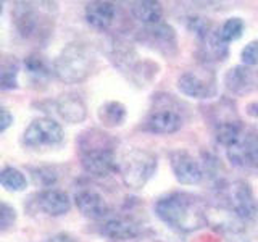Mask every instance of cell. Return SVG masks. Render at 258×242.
Returning a JSON list of instances; mask_svg holds the SVG:
<instances>
[{"label": "cell", "instance_id": "obj_1", "mask_svg": "<svg viewBox=\"0 0 258 242\" xmlns=\"http://www.w3.org/2000/svg\"><path fill=\"white\" fill-rule=\"evenodd\" d=\"M155 213L163 223L181 231H194L205 221L194 199L185 194H173L157 200Z\"/></svg>", "mask_w": 258, "mask_h": 242}, {"label": "cell", "instance_id": "obj_2", "mask_svg": "<svg viewBox=\"0 0 258 242\" xmlns=\"http://www.w3.org/2000/svg\"><path fill=\"white\" fill-rule=\"evenodd\" d=\"M94 62V53L86 44L71 42L55 58L53 73L64 84H78L89 78Z\"/></svg>", "mask_w": 258, "mask_h": 242}, {"label": "cell", "instance_id": "obj_3", "mask_svg": "<svg viewBox=\"0 0 258 242\" xmlns=\"http://www.w3.org/2000/svg\"><path fill=\"white\" fill-rule=\"evenodd\" d=\"M157 157L144 149L127 150L118 163V171L129 189H142L157 171Z\"/></svg>", "mask_w": 258, "mask_h": 242}, {"label": "cell", "instance_id": "obj_4", "mask_svg": "<svg viewBox=\"0 0 258 242\" xmlns=\"http://www.w3.org/2000/svg\"><path fill=\"white\" fill-rule=\"evenodd\" d=\"M64 139L60 123L52 118H37L26 128L23 141L28 147H55Z\"/></svg>", "mask_w": 258, "mask_h": 242}, {"label": "cell", "instance_id": "obj_5", "mask_svg": "<svg viewBox=\"0 0 258 242\" xmlns=\"http://www.w3.org/2000/svg\"><path fill=\"white\" fill-rule=\"evenodd\" d=\"M83 168L86 173L94 177H107L118 169V161L115 153L105 145H94V147L83 149Z\"/></svg>", "mask_w": 258, "mask_h": 242}, {"label": "cell", "instance_id": "obj_6", "mask_svg": "<svg viewBox=\"0 0 258 242\" xmlns=\"http://www.w3.org/2000/svg\"><path fill=\"white\" fill-rule=\"evenodd\" d=\"M231 210L239 220H255L258 215V200L245 181H236L231 188Z\"/></svg>", "mask_w": 258, "mask_h": 242}, {"label": "cell", "instance_id": "obj_7", "mask_svg": "<svg viewBox=\"0 0 258 242\" xmlns=\"http://www.w3.org/2000/svg\"><path fill=\"white\" fill-rule=\"evenodd\" d=\"M169 163H171L174 177L181 184L192 186L200 183L202 177H204L200 163L185 150H174L169 155Z\"/></svg>", "mask_w": 258, "mask_h": 242}, {"label": "cell", "instance_id": "obj_8", "mask_svg": "<svg viewBox=\"0 0 258 242\" xmlns=\"http://www.w3.org/2000/svg\"><path fill=\"white\" fill-rule=\"evenodd\" d=\"M177 89L190 99L204 100L215 94L216 86L215 79H208L197 71H185L177 79Z\"/></svg>", "mask_w": 258, "mask_h": 242}, {"label": "cell", "instance_id": "obj_9", "mask_svg": "<svg viewBox=\"0 0 258 242\" xmlns=\"http://www.w3.org/2000/svg\"><path fill=\"white\" fill-rule=\"evenodd\" d=\"M76 207L81 215L91 220H102L108 215V205L99 192L91 189H83L75 197Z\"/></svg>", "mask_w": 258, "mask_h": 242}, {"label": "cell", "instance_id": "obj_10", "mask_svg": "<svg viewBox=\"0 0 258 242\" xmlns=\"http://www.w3.org/2000/svg\"><path fill=\"white\" fill-rule=\"evenodd\" d=\"M56 113L70 125L83 123L87 116V107L84 100L76 94H63L55 102Z\"/></svg>", "mask_w": 258, "mask_h": 242}, {"label": "cell", "instance_id": "obj_11", "mask_svg": "<svg viewBox=\"0 0 258 242\" xmlns=\"http://www.w3.org/2000/svg\"><path fill=\"white\" fill-rule=\"evenodd\" d=\"M182 118L171 108H160L150 113L147 118V129L153 134H174L181 129Z\"/></svg>", "mask_w": 258, "mask_h": 242}, {"label": "cell", "instance_id": "obj_12", "mask_svg": "<svg viewBox=\"0 0 258 242\" xmlns=\"http://www.w3.org/2000/svg\"><path fill=\"white\" fill-rule=\"evenodd\" d=\"M31 2H16L13 8L15 26L23 37H31L37 34L39 28V15Z\"/></svg>", "mask_w": 258, "mask_h": 242}, {"label": "cell", "instance_id": "obj_13", "mask_svg": "<svg viewBox=\"0 0 258 242\" xmlns=\"http://www.w3.org/2000/svg\"><path fill=\"white\" fill-rule=\"evenodd\" d=\"M86 20L94 29L107 31L116 16V8L111 2H91L86 5Z\"/></svg>", "mask_w": 258, "mask_h": 242}, {"label": "cell", "instance_id": "obj_14", "mask_svg": "<svg viewBox=\"0 0 258 242\" xmlns=\"http://www.w3.org/2000/svg\"><path fill=\"white\" fill-rule=\"evenodd\" d=\"M37 205L44 213L50 216H61L70 212L71 200L67 192L58 189H47L39 194Z\"/></svg>", "mask_w": 258, "mask_h": 242}, {"label": "cell", "instance_id": "obj_15", "mask_svg": "<svg viewBox=\"0 0 258 242\" xmlns=\"http://www.w3.org/2000/svg\"><path fill=\"white\" fill-rule=\"evenodd\" d=\"M100 232L115 240H127L139 236L141 229L139 224L133 220H127V218H111V220L102 224Z\"/></svg>", "mask_w": 258, "mask_h": 242}, {"label": "cell", "instance_id": "obj_16", "mask_svg": "<svg viewBox=\"0 0 258 242\" xmlns=\"http://www.w3.org/2000/svg\"><path fill=\"white\" fill-rule=\"evenodd\" d=\"M133 16L145 26H155L163 18V7L155 0H141L131 5Z\"/></svg>", "mask_w": 258, "mask_h": 242}, {"label": "cell", "instance_id": "obj_17", "mask_svg": "<svg viewBox=\"0 0 258 242\" xmlns=\"http://www.w3.org/2000/svg\"><path fill=\"white\" fill-rule=\"evenodd\" d=\"M126 115H127L126 107L121 102H116V100L105 102L99 108V119H100V123L107 128L121 126L124 123Z\"/></svg>", "mask_w": 258, "mask_h": 242}, {"label": "cell", "instance_id": "obj_18", "mask_svg": "<svg viewBox=\"0 0 258 242\" xmlns=\"http://www.w3.org/2000/svg\"><path fill=\"white\" fill-rule=\"evenodd\" d=\"M224 83L232 94H244L252 84V76L245 67H234L226 73Z\"/></svg>", "mask_w": 258, "mask_h": 242}, {"label": "cell", "instance_id": "obj_19", "mask_svg": "<svg viewBox=\"0 0 258 242\" xmlns=\"http://www.w3.org/2000/svg\"><path fill=\"white\" fill-rule=\"evenodd\" d=\"M18 75L20 65L15 60V56L0 60V89L2 91H12L18 87Z\"/></svg>", "mask_w": 258, "mask_h": 242}, {"label": "cell", "instance_id": "obj_20", "mask_svg": "<svg viewBox=\"0 0 258 242\" xmlns=\"http://www.w3.org/2000/svg\"><path fill=\"white\" fill-rule=\"evenodd\" d=\"M216 141L224 147H234L242 142V126L236 121H224L216 128Z\"/></svg>", "mask_w": 258, "mask_h": 242}, {"label": "cell", "instance_id": "obj_21", "mask_svg": "<svg viewBox=\"0 0 258 242\" xmlns=\"http://www.w3.org/2000/svg\"><path fill=\"white\" fill-rule=\"evenodd\" d=\"M0 186L10 192H21L28 188V179L18 168L5 166L0 169Z\"/></svg>", "mask_w": 258, "mask_h": 242}, {"label": "cell", "instance_id": "obj_22", "mask_svg": "<svg viewBox=\"0 0 258 242\" xmlns=\"http://www.w3.org/2000/svg\"><path fill=\"white\" fill-rule=\"evenodd\" d=\"M24 68H26L31 79L36 81V83L47 81L52 75V70L48 68L47 62L40 55H29L28 58L24 60Z\"/></svg>", "mask_w": 258, "mask_h": 242}, {"label": "cell", "instance_id": "obj_23", "mask_svg": "<svg viewBox=\"0 0 258 242\" xmlns=\"http://www.w3.org/2000/svg\"><path fill=\"white\" fill-rule=\"evenodd\" d=\"M244 29H245L244 20L239 18V16H232V18H228L223 23L218 36H220V39L224 44H229L234 42V40H239L242 34H244Z\"/></svg>", "mask_w": 258, "mask_h": 242}, {"label": "cell", "instance_id": "obj_24", "mask_svg": "<svg viewBox=\"0 0 258 242\" xmlns=\"http://www.w3.org/2000/svg\"><path fill=\"white\" fill-rule=\"evenodd\" d=\"M240 58L245 67H255V65H258V40H250V42L242 48Z\"/></svg>", "mask_w": 258, "mask_h": 242}, {"label": "cell", "instance_id": "obj_25", "mask_svg": "<svg viewBox=\"0 0 258 242\" xmlns=\"http://www.w3.org/2000/svg\"><path fill=\"white\" fill-rule=\"evenodd\" d=\"M16 221V210L0 200V231L8 229Z\"/></svg>", "mask_w": 258, "mask_h": 242}, {"label": "cell", "instance_id": "obj_26", "mask_svg": "<svg viewBox=\"0 0 258 242\" xmlns=\"http://www.w3.org/2000/svg\"><path fill=\"white\" fill-rule=\"evenodd\" d=\"M32 177H34L36 184H42V186H50L56 181V173L53 168L42 166V168H36L32 169Z\"/></svg>", "mask_w": 258, "mask_h": 242}, {"label": "cell", "instance_id": "obj_27", "mask_svg": "<svg viewBox=\"0 0 258 242\" xmlns=\"http://www.w3.org/2000/svg\"><path fill=\"white\" fill-rule=\"evenodd\" d=\"M247 147V153H248V161L253 165H258V133L248 139V142H245Z\"/></svg>", "mask_w": 258, "mask_h": 242}, {"label": "cell", "instance_id": "obj_28", "mask_svg": "<svg viewBox=\"0 0 258 242\" xmlns=\"http://www.w3.org/2000/svg\"><path fill=\"white\" fill-rule=\"evenodd\" d=\"M13 123V115L5 107H0V134L5 133Z\"/></svg>", "mask_w": 258, "mask_h": 242}, {"label": "cell", "instance_id": "obj_29", "mask_svg": "<svg viewBox=\"0 0 258 242\" xmlns=\"http://www.w3.org/2000/svg\"><path fill=\"white\" fill-rule=\"evenodd\" d=\"M45 242H76V239L67 232H58V234H55V236L48 237Z\"/></svg>", "mask_w": 258, "mask_h": 242}, {"label": "cell", "instance_id": "obj_30", "mask_svg": "<svg viewBox=\"0 0 258 242\" xmlns=\"http://www.w3.org/2000/svg\"><path fill=\"white\" fill-rule=\"evenodd\" d=\"M2 10H4V4L0 2V13H2Z\"/></svg>", "mask_w": 258, "mask_h": 242}]
</instances>
